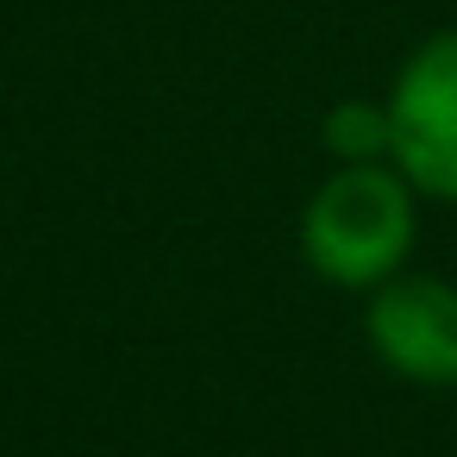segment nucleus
Wrapping results in <instances>:
<instances>
[{"mask_svg":"<svg viewBox=\"0 0 457 457\" xmlns=\"http://www.w3.org/2000/svg\"><path fill=\"white\" fill-rule=\"evenodd\" d=\"M420 238V195L395 163H332L301 207V257L332 288H382L407 270Z\"/></svg>","mask_w":457,"mask_h":457,"instance_id":"obj_1","label":"nucleus"},{"mask_svg":"<svg viewBox=\"0 0 457 457\" xmlns=\"http://www.w3.org/2000/svg\"><path fill=\"white\" fill-rule=\"evenodd\" d=\"M382 101L395 126L388 163L413 182V195L457 207V26L420 38Z\"/></svg>","mask_w":457,"mask_h":457,"instance_id":"obj_2","label":"nucleus"},{"mask_svg":"<svg viewBox=\"0 0 457 457\" xmlns=\"http://www.w3.org/2000/svg\"><path fill=\"white\" fill-rule=\"evenodd\" d=\"M370 351L382 370L420 388H457V282L445 276H388L363 307Z\"/></svg>","mask_w":457,"mask_h":457,"instance_id":"obj_3","label":"nucleus"},{"mask_svg":"<svg viewBox=\"0 0 457 457\" xmlns=\"http://www.w3.org/2000/svg\"><path fill=\"white\" fill-rule=\"evenodd\" d=\"M320 145H326L332 163H388V151H395L388 101H338V107H326Z\"/></svg>","mask_w":457,"mask_h":457,"instance_id":"obj_4","label":"nucleus"}]
</instances>
